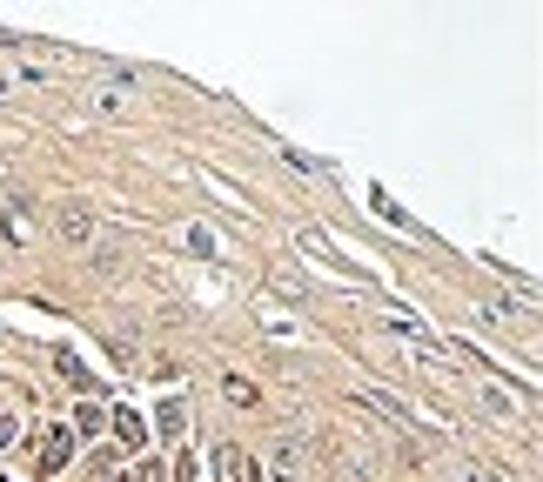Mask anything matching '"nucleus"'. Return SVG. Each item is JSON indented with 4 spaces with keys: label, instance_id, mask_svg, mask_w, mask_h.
<instances>
[{
    "label": "nucleus",
    "instance_id": "9b49d317",
    "mask_svg": "<svg viewBox=\"0 0 543 482\" xmlns=\"http://www.w3.org/2000/svg\"><path fill=\"white\" fill-rule=\"evenodd\" d=\"M128 482H161V462H155V456H141V462H135V476H128Z\"/></svg>",
    "mask_w": 543,
    "mask_h": 482
},
{
    "label": "nucleus",
    "instance_id": "f03ea898",
    "mask_svg": "<svg viewBox=\"0 0 543 482\" xmlns=\"http://www.w3.org/2000/svg\"><path fill=\"white\" fill-rule=\"evenodd\" d=\"M215 476L222 482H262V469H255V456H242L235 442H222V449H215Z\"/></svg>",
    "mask_w": 543,
    "mask_h": 482
},
{
    "label": "nucleus",
    "instance_id": "f8f14e48",
    "mask_svg": "<svg viewBox=\"0 0 543 482\" xmlns=\"http://www.w3.org/2000/svg\"><path fill=\"white\" fill-rule=\"evenodd\" d=\"M175 482H195V456L181 449V462H175Z\"/></svg>",
    "mask_w": 543,
    "mask_h": 482
},
{
    "label": "nucleus",
    "instance_id": "0eeeda50",
    "mask_svg": "<svg viewBox=\"0 0 543 482\" xmlns=\"http://www.w3.org/2000/svg\"><path fill=\"white\" fill-rule=\"evenodd\" d=\"M114 442H121V449H148V422L135 416V409H114Z\"/></svg>",
    "mask_w": 543,
    "mask_h": 482
},
{
    "label": "nucleus",
    "instance_id": "39448f33",
    "mask_svg": "<svg viewBox=\"0 0 543 482\" xmlns=\"http://www.w3.org/2000/svg\"><path fill=\"white\" fill-rule=\"evenodd\" d=\"M54 369L68 375V389H74V395H101V389H108V382H101V375H94V369H81V362H74L68 349L54 355Z\"/></svg>",
    "mask_w": 543,
    "mask_h": 482
},
{
    "label": "nucleus",
    "instance_id": "20e7f679",
    "mask_svg": "<svg viewBox=\"0 0 543 482\" xmlns=\"http://www.w3.org/2000/svg\"><path fill=\"white\" fill-rule=\"evenodd\" d=\"M41 456H34V469H41V476H54V469H61V462H68V449H74V436L68 429H41Z\"/></svg>",
    "mask_w": 543,
    "mask_h": 482
},
{
    "label": "nucleus",
    "instance_id": "f257e3e1",
    "mask_svg": "<svg viewBox=\"0 0 543 482\" xmlns=\"http://www.w3.org/2000/svg\"><path fill=\"white\" fill-rule=\"evenodd\" d=\"M54 235H61V248H94V241H101V221H94V208L68 201V208L54 215Z\"/></svg>",
    "mask_w": 543,
    "mask_h": 482
},
{
    "label": "nucleus",
    "instance_id": "1a4fd4ad",
    "mask_svg": "<svg viewBox=\"0 0 543 482\" xmlns=\"http://www.w3.org/2000/svg\"><path fill=\"white\" fill-rule=\"evenodd\" d=\"M222 395L235 402V409H255V402H262V389H255V382H242V375H222Z\"/></svg>",
    "mask_w": 543,
    "mask_h": 482
},
{
    "label": "nucleus",
    "instance_id": "423d86ee",
    "mask_svg": "<svg viewBox=\"0 0 543 482\" xmlns=\"http://www.w3.org/2000/svg\"><path fill=\"white\" fill-rule=\"evenodd\" d=\"M295 469H302V449H295V436H275V449H269V476H275V482H295Z\"/></svg>",
    "mask_w": 543,
    "mask_h": 482
},
{
    "label": "nucleus",
    "instance_id": "6e6552de",
    "mask_svg": "<svg viewBox=\"0 0 543 482\" xmlns=\"http://www.w3.org/2000/svg\"><path fill=\"white\" fill-rule=\"evenodd\" d=\"M88 114H101V121H121V114H128V94H121V88H88Z\"/></svg>",
    "mask_w": 543,
    "mask_h": 482
},
{
    "label": "nucleus",
    "instance_id": "7ed1b4c3",
    "mask_svg": "<svg viewBox=\"0 0 543 482\" xmlns=\"http://www.w3.org/2000/svg\"><path fill=\"white\" fill-rule=\"evenodd\" d=\"M101 429H108V409H101V402H74V422H68V436H74V442H94Z\"/></svg>",
    "mask_w": 543,
    "mask_h": 482
},
{
    "label": "nucleus",
    "instance_id": "9d476101",
    "mask_svg": "<svg viewBox=\"0 0 543 482\" xmlns=\"http://www.w3.org/2000/svg\"><path fill=\"white\" fill-rule=\"evenodd\" d=\"M155 429H161V436H181V429H188V402H161Z\"/></svg>",
    "mask_w": 543,
    "mask_h": 482
}]
</instances>
